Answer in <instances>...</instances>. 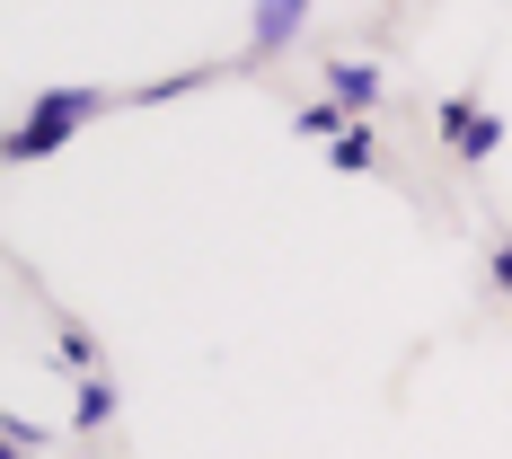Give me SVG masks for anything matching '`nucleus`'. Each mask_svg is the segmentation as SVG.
<instances>
[{
	"label": "nucleus",
	"instance_id": "1",
	"mask_svg": "<svg viewBox=\"0 0 512 459\" xmlns=\"http://www.w3.org/2000/svg\"><path fill=\"white\" fill-rule=\"evenodd\" d=\"M106 106H115V89H45V98L27 106V124L9 133V168H36V159H53L80 124H98Z\"/></svg>",
	"mask_w": 512,
	"mask_h": 459
},
{
	"label": "nucleus",
	"instance_id": "2",
	"mask_svg": "<svg viewBox=\"0 0 512 459\" xmlns=\"http://www.w3.org/2000/svg\"><path fill=\"white\" fill-rule=\"evenodd\" d=\"M433 124H442V151L460 159V168H486V159L504 151V115L477 98H442L433 106Z\"/></svg>",
	"mask_w": 512,
	"mask_h": 459
},
{
	"label": "nucleus",
	"instance_id": "3",
	"mask_svg": "<svg viewBox=\"0 0 512 459\" xmlns=\"http://www.w3.org/2000/svg\"><path fill=\"white\" fill-rule=\"evenodd\" d=\"M318 9V0H256L248 9V62H265V53H283L292 36H301V18Z\"/></svg>",
	"mask_w": 512,
	"mask_h": 459
},
{
	"label": "nucleus",
	"instance_id": "4",
	"mask_svg": "<svg viewBox=\"0 0 512 459\" xmlns=\"http://www.w3.org/2000/svg\"><path fill=\"white\" fill-rule=\"evenodd\" d=\"M327 98L345 106V115H354V124H371V106L389 98V80H380V71H371V62H327Z\"/></svg>",
	"mask_w": 512,
	"mask_h": 459
},
{
	"label": "nucleus",
	"instance_id": "5",
	"mask_svg": "<svg viewBox=\"0 0 512 459\" xmlns=\"http://www.w3.org/2000/svg\"><path fill=\"white\" fill-rule=\"evenodd\" d=\"M106 424H115V380H106V371H80V380H71V433L98 442Z\"/></svg>",
	"mask_w": 512,
	"mask_h": 459
},
{
	"label": "nucleus",
	"instance_id": "6",
	"mask_svg": "<svg viewBox=\"0 0 512 459\" xmlns=\"http://www.w3.org/2000/svg\"><path fill=\"white\" fill-rule=\"evenodd\" d=\"M327 168H345V177H371V168H380V133H371V124H345V133L327 142Z\"/></svg>",
	"mask_w": 512,
	"mask_h": 459
},
{
	"label": "nucleus",
	"instance_id": "7",
	"mask_svg": "<svg viewBox=\"0 0 512 459\" xmlns=\"http://www.w3.org/2000/svg\"><path fill=\"white\" fill-rule=\"evenodd\" d=\"M53 345H62V362H71V380H80V371H106V362H98V336H89V318H71V309L53 318Z\"/></svg>",
	"mask_w": 512,
	"mask_h": 459
},
{
	"label": "nucleus",
	"instance_id": "8",
	"mask_svg": "<svg viewBox=\"0 0 512 459\" xmlns=\"http://www.w3.org/2000/svg\"><path fill=\"white\" fill-rule=\"evenodd\" d=\"M292 124H301L309 142H318V151H327V142H336V133H345V124H354V115H345V106H336V98H318V106H301V115H292Z\"/></svg>",
	"mask_w": 512,
	"mask_h": 459
},
{
	"label": "nucleus",
	"instance_id": "9",
	"mask_svg": "<svg viewBox=\"0 0 512 459\" xmlns=\"http://www.w3.org/2000/svg\"><path fill=\"white\" fill-rule=\"evenodd\" d=\"M486 283L512 301V239H495V248H486Z\"/></svg>",
	"mask_w": 512,
	"mask_h": 459
},
{
	"label": "nucleus",
	"instance_id": "10",
	"mask_svg": "<svg viewBox=\"0 0 512 459\" xmlns=\"http://www.w3.org/2000/svg\"><path fill=\"white\" fill-rule=\"evenodd\" d=\"M0 442H9V451H36V442H45V424H27V415H9V424H0Z\"/></svg>",
	"mask_w": 512,
	"mask_h": 459
},
{
	"label": "nucleus",
	"instance_id": "11",
	"mask_svg": "<svg viewBox=\"0 0 512 459\" xmlns=\"http://www.w3.org/2000/svg\"><path fill=\"white\" fill-rule=\"evenodd\" d=\"M0 459H36V451H9V442H0Z\"/></svg>",
	"mask_w": 512,
	"mask_h": 459
},
{
	"label": "nucleus",
	"instance_id": "12",
	"mask_svg": "<svg viewBox=\"0 0 512 459\" xmlns=\"http://www.w3.org/2000/svg\"><path fill=\"white\" fill-rule=\"evenodd\" d=\"M504 309H512V301H504Z\"/></svg>",
	"mask_w": 512,
	"mask_h": 459
}]
</instances>
